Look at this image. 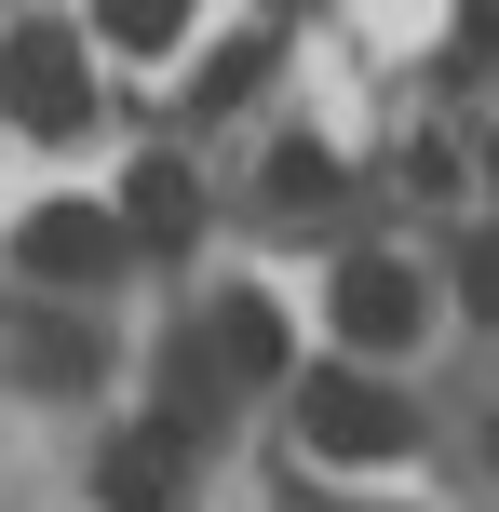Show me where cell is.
Segmentation results:
<instances>
[{
    "instance_id": "cell-2",
    "label": "cell",
    "mask_w": 499,
    "mask_h": 512,
    "mask_svg": "<svg viewBox=\"0 0 499 512\" xmlns=\"http://www.w3.org/2000/svg\"><path fill=\"white\" fill-rule=\"evenodd\" d=\"M0 108H14L27 135H81L95 122V68H81L68 27H14V41H0Z\"/></svg>"
},
{
    "instance_id": "cell-3",
    "label": "cell",
    "mask_w": 499,
    "mask_h": 512,
    "mask_svg": "<svg viewBox=\"0 0 499 512\" xmlns=\"http://www.w3.org/2000/svg\"><path fill=\"white\" fill-rule=\"evenodd\" d=\"M14 256H27L41 283H108V270L135 256V230H122V216H95V203H41V216L14 230Z\"/></svg>"
},
{
    "instance_id": "cell-12",
    "label": "cell",
    "mask_w": 499,
    "mask_h": 512,
    "mask_svg": "<svg viewBox=\"0 0 499 512\" xmlns=\"http://www.w3.org/2000/svg\"><path fill=\"white\" fill-rule=\"evenodd\" d=\"M486 54H499V0H473V14H459V81H473Z\"/></svg>"
},
{
    "instance_id": "cell-4",
    "label": "cell",
    "mask_w": 499,
    "mask_h": 512,
    "mask_svg": "<svg viewBox=\"0 0 499 512\" xmlns=\"http://www.w3.org/2000/svg\"><path fill=\"white\" fill-rule=\"evenodd\" d=\"M338 337H351V351H405V337H419V270L351 256V270H338Z\"/></svg>"
},
{
    "instance_id": "cell-7",
    "label": "cell",
    "mask_w": 499,
    "mask_h": 512,
    "mask_svg": "<svg viewBox=\"0 0 499 512\" xmlns=\"http://www.w3.org/2000/svg\"><path fill=\"white\" fill-rule=\"evenodd\" d=\"M162 499H176V418L108 445V512H162Z\"/></svg>"
},
{
    "instance_id": "cell-10",
    "label": "cell",
    "mask_w": 499,
    "mask_h": 512,
    "mask_svg": "<svg viewBox=\"0 0 499 512\" xmlns=\"http://www.w3.org/2000/svg\"><path fill=\"white\" fill-rule=\"evenodd\" d=\"M257 68H270V27H243V41L216 54V81H203V95H257Z\"/></svg>"
},
{
    "instance_id": "cell-13",
    "label": "cell",
    "mask_w": 499,
    "mask_h": 512,
    "mask_svg": "<svg viewBox=\"0 0 499 512\" xmlns=\"http://www.w3.org/2000/svg\"><path fill=\"white\" fill-rule=\"evenodd\" d=\"M486 176H499V149H486Z\"/></svg>"
},
{
    "instance_id": "cell-9",
    "label": "cell",
    "mask_w": 499,
    "mask_h": 512,
    "mask_svg": "<svg viewBox=\"0 0 499 512\" xmlns=\"http://www.w3.org/2000/svg\"><path fill=\"white\" fill-rule=\"evenodd\" d=\"M270 203H284V216H324V203H338V162H324V149H270Z\"/></svg>"
},
{
    "instance_id": "cell-6",
    "label": "cell",
    "mask_w": 499,
    "mask_h": 512,
    "mask_svg": "<svg viewBox=\"0 0 499 512\" xmlns=\"http://www.w3.org/2000/svg\"><path fill=\"white\" fill-rule=\"evenodd\" d=\"M216 364H230V378H284V364H297L284 310H270V297H230V310H216Z\"/></svg>"
},
{
    "instance_id": "cell-1",
    "label": "cell",
    "mask_w": 499,
    "mask_h": 512,
    "mask_svg": "<svg viewBox=\"0 0 499 512\" xmlns=\"http://www.w3.org/2000/svg\"><path fill=\"white\" fill-rule=\"evenodd\" d=\"M297 432H311V459L378 472V459H405V445H419V405H405V391H378L365 364H324V378L297 391Z\"/></svg>"
},
{
    "instance_id": "cell-11",
    "label": "cell",
    "mask_w": 499,
    "mask_h": 512,
    "mask_svg": "<svg viewBox=\"0 0 499 512\" xmlns=\"http://www.w3.org/2000/svg\"><path fill=\"white\" fill-rule=\"evenodd\" d=\"M459 283H473V310L499 324V230H473V243H459Z\"/></svg>"
},
{
    "instance_id": "cell-8",
    "label": "cell",
    "mask_w": 499,
    "mask_h": 512,
    "mask_svg": "<svg viewBox=\"0 0 499 512\" xmlns=\"http://www.w3.org/2000/svg\"><path fill=\"white\" fill-rule=\"evenodd\" d=\"M95 27H108L122 54H176V41H189V0H108Z\"/></svg>"
},
{
    "instance_id": "cell-5",
    "label": "cell",
    "mask_w": 499,
    "mask_h": 512,
    "mask_svg": "<svg viewBox=\"0 0 499 512\" xmlns=\"http://www.w3.org/2000/svg\"><path fill=\"white\" fill-rule=\"evenodd\" d=\"M122 230L149 243V256L203 243V189H189V162H135V176H122Z\"/></svg>"
}]
</instances>
